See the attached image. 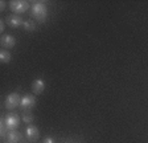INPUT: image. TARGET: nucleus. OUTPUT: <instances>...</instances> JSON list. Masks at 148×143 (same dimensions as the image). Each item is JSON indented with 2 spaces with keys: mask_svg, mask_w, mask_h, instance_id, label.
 I'll return each mask as SVG.
<instances>
[{
  "mask_svg": "<svg viewBox=\"0 0 148 143\" xmlns=\"http://www.w3.org/2000/svg\"><path fill=\"white\" fill-rule=\"evenodd\" d=\"M5 21L11 28H18L21 24H24L23 20H21V17H20L18 15H9L8 17H7Z\"/></svg>",
  "mask_w": 148,
  "mask_h": 143,
  "instance_id": "6e6552de",
  "label": "nucleus"
},
{
  "mask_svg": "<svg viewBox=\"0 0 148 143\" xmlns=\"http://www.w3.org/2000/svg\"><path fill=\"white\" fill-rule=\"evenodd\" d=\"M4 121H5V124L9 131L16 130V129L20 126V117H18L16 113H8V114L4 117Z\"/></svg>",
  "mask_w": 148,
  "mask_h": 143,
  "instance_id": "7ed1b4c3",
  "label": "nucleus"
},
{
  "mask_svg": "<svg viewBox=\"0 0 148 143\" xmlns=\"http://www.w3.org/2000/svg\"><path fill=\"white\" fill-rule=\"evenodd\" d=\"M29 7L32 6H29V3L25 0H13L9 3V8L12 12H15V15H21V13L27 12L29 10Z\"/></svg>",
  "mask_w": 148,
  "mask_h": 143,
  "instance_id": "f03ea898",
  "label": "nucleus"
},
{
  "mask_svg": "<svg viewBox=\"0 0 148 143\" xmlns=\"http://www.w3.org/2000/svg\"><path fill=\"white\" fill-rule=\"evenodd\" d=\"M25 135H27V139L29 142H36L40 137V131L34 124H28L27 130H25Z\"/></svg>",
  "mask_w": 148,
  "mask_h": 143,
  "instance_id": "423d86ee",
  "label": "nucleus"
},
{
  "mask_svg": "<svg viewBox=\"0 0 148 143\" xmlns=\"http://www.w3.org/2000/svg\"><path fill=\"white\" fill-rule=\"evenodd\" d=\"M5 1H1V3H0V10L1 11H4V8H5Z\"/></svg>",
  "mask_w": 148,
  "mask_h": 143,
  "instance_id": "f3484780",
  "label": "nucleus"
},
{
  "mask_svg": "<svg viewBox=\"0 0 148 143\" xmlns=\"http://www.w3.org/2000/svg\"><path fill=\"white\" fill-rule=\"evenodd\" d=\"M0 61L4 62V64H7V62L11 61V53H9L7 49L0 50Z\"/></svg>",
  "mask_w": 148,
  "mask_h": 143,
  "instance_id": "f8f14e48",
  "label": "nucleus"
},
{
  "mask_svg": "<svg viewBox=\"0 0 148 143\" xmlns=\"http://www.w3.org/2000/svg\"><path fill=\"white\" fill-rule=\"evenodd\" d=\"M21 102V97L18 96L17 93H11L7 96L5 98V109L7 110H13L16 109L17 106H20Z\"/></svg>",
  "mask_w": 148,
  "mask_h": 143,
  "instance_id": "20e7f679",
  "label": "nucleus"
},
{
  "mask_svg": "<svg viewBox=\"0 0 148 143\" xmlns=\"http://www.w3.org/2000/svg\"><path fill=\"white\" fill-rule=\"evenodd\" d=\"M8 133H9V130L7 127L5 121H4V118H1V122H0V137H1V139H7Z\"/></svg>",
  "mask_w": 148,
  "mask_h": 143,
  "instance_id": "9b49d317",
  "label": "nucleus"
},
{
  "mask_svg": "<svg viewBox=\"0 0 148 143\" xmlns=\"http://www.w3.org/2000/svg\"><path fill=\"white\" fill-rule=\"evenodd\" d=\"M32 90H33L34 94H41L44 90H45V82L41 78H37L34 80L33 84H32Z\"/></svg>",
  "mask_w": 148,
  "mask_h": 143,
  "instance_id": "1a4fd4ad",
  "label": "nucleus"
},
{
  "mask_svg": "<svg viewBox=\"0 0 148 143\" xmlns=\"http://www.w3.org/2000/svg\"><path fill=\"white\" fill-rule=\"evenodd\" d=\"M0 44H1V47L3 48H7V49H11V48L15 47L16 44V40L13 36L11 34H3L1 38H0Z\"/></svg>",
  "mask_w": 148,
  "mask_h": 143,
  "instance_id": "0eeeda50",
  "label": "nucleus"
},
{
  "mask_svg": "<svg viewBox=\"0 0 148 143\" xmlns=\"http://www.w3.org/2000/svg\"><path fill=\"white\" fill-rule=\"evenodd\" d=\"M0 32H4V21L0 20Z\"/></svg>",
  "mask_w": 148,
  "mask_h": 143,
  "instance_id": "dca6fc26",
  "label": "nucleus"
},
{
  "mask_svg": "<svg viewBox=\"0 0 148 143\" xmlns=\"http://www.w3.org/2000/svg\"><path fill=\"white\" fill-rule=\"evenodd\" d=\"M42 143H54V139L52 137H46L45 139L42 140Z\"/></svg>",
  "mask_w": 148,
  "mask_h": 143,
  "instance_id": "2eb2a0df",
  "label": "nucleus"
},
{
  "mask_svg": "<svg viewBox=\"0 0 148 143\" xmlns=\"http://www.w3.org/2000/svg\"><path fill=\"white\" fill-rule=\"evenodd\" d=\"M33 119H34V117L31 111H24L23 113V122H24V123L29 124L31 122H33Z\"/></svg>",
  "mask_w": 148,
  "mask_h": 143,
  "instance_id": "ddd939ff",
  "label": "nucleus"
},
{
  "mask_svg": "<svg viewBox=\"0 0 148 143\" xmlns=\"http://www.w3.org/2000/svg\"><path fill=\"white\" fill-rule=\"evenodd\" d=\"M24 28H25V31H34V29H36V24H34L33 21H32V20H27V21H24Z\"/></svg>",
  "mask_w": 148,
  "mask_h": 143,
  "instance_id": "4468645a",
  "label": "nucleus"
},
{
  "mask_svg": "<svg viewBox=\"0 0 148 143\" xmlns=\"http://www.w3.org/2000/svg\"><path fill=\"white\" fill-rule=\"evenodd\" d=\"M5 140H7V143H18L20 140H21V134L18 133L17 130L9 131Z\"/></svg>",
  "mask_w": 148,
  "mask_h": 143,
  "instance_id": "9d476101",
  "label": "nucleus"
},
{
  "mask_svg": "<svg viewBox=\"0 0 148 143\" xmlns=\"http://www.w3.org/2000/svg\"><path fill=\"white\" fill-rule=\"evenodd\" d=\"M36 105V98H34L32 94H27L21 98V102H20V107H21L24 111H29V110L33 109V106Z\"/></svg>",
  "mask_w": 148,
  "mask_h": 143,
  "instance_id": "39448f33",
  "label": "nucleus"
},
{
  "mask_svg": "<svg viewBox=\"0 0 148 143\" xmlns=\"http://www.w3.org/2000/svg\"><path fill=\"white\" fill-rule=\"evenodd\" d=\"M46 15H48V8H46L45 3H41V1H36L32 6V16L37 21H44L46 19Z\"/></svg>",
  "mask_w": 148,
  "mask_h": 143,
  "instance_id": "f257e3e1",
  "label": "nucleus"
}]
</instances>
